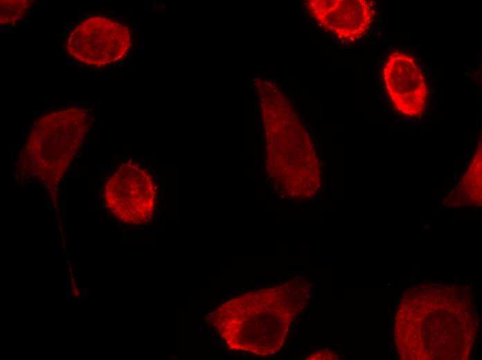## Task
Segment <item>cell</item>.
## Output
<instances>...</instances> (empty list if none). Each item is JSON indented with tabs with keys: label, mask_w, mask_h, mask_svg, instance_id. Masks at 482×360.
I'll use <instances>...</instances> for the list:
<instances>
[{
	"label": "cell",
	"mask_w": 482,
	"mask_h": 360,
	"mask_svg": "<svg viewBox=\"0 0 482 360\" xmlns=\"http://www.w3.org/2000/svg\"><path fill=\"white\" fill-rule=\"evenodd\" d=\"M88 125L87 110L80 107L44 116L35 123L24 154L40 163L69 161L82 143Z\"/></svg>",
	"instance_id": "cell-1"
},
{
	"label": "cell",
	"mask_w": 482,
	"mask_h": 360,
	"mask_svg": "<svg viewBox=\"0 0 482 360\" xmlns=\"http://www.w3.org/2000/svg\"><path fill=\"white\" fill-rule=\"evenodd\" d=\"M129 29L104 16L89 17L69 34L68 54L82 64L101 66L122 58L130 47Z\"/></svg>",
	"instance_id": "cell-2"
},
{
	"label": "cell",
	"mask_w": 482,
	"mask_h": 360,
	"mask_svg": "<svg viewBox=\"0 0 482 360\" xmlns=\"http://www.w3.org/2000/svg\"><path fill=\"white\" fill-rule=\"evenodd\" d=\"M382 76L387 94L398 111L409 116L422 114L427 87L423 73L412 56L400 52L389 55Z\"/></svg>",
	"instance_id": "cell-3"
},
{
	"label": "cell",
	"mask_w": 482,
	"mask_h": 360,
	"mask_svg": "<svg viewBox=\"0 0 482 360\" xmlns=\"http://www.w3.org/2000/svg\"><path fill=\"white\" fill-rule=\"evenodd\" d=\"M323 22L341 38H355L370 26L373 10L366 1H322Z\"/></svg>",
	"instance_id": "cell-4"
},
{
	"label": "cell",
	"mask_w": 482,
	"mask_h": 360,
	"mask_svg": "<svg viewBox=\"0 0 482 360\" xmlns=\"http://www.w3.org/2000/svg\"><path fill=\"white\" fill-rule=\"evenodd\" d=\"M31 6L28 0H1L0 1V24H12L22 19Z\"/></svg>",
	"instance_id": "cell-5"
}]
</instances>
